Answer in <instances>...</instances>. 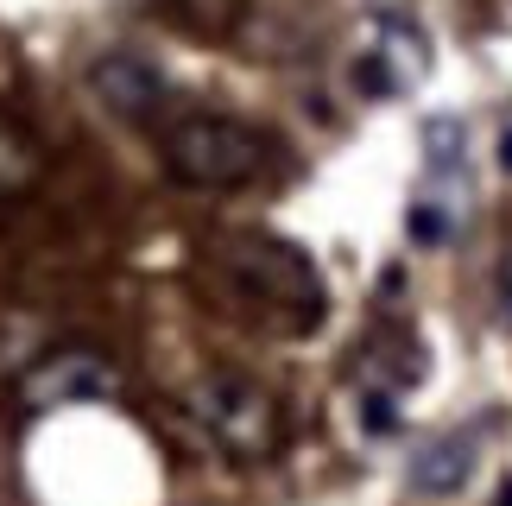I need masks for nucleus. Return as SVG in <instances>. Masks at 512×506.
Here are the masks:
<instances>
[{
  "label": "nucleus",
  "instance_id": "nucleus-3",
  "mask_svg": "<svg viewBox=\"0 0 512 506\" xmlns=\"http://www.w3.org/2000/svg\"><path fill=\"white\" fill-rule=\"evenodd\" d=\"M190 418L234 462H266L285 443V412L253 374H203L190 393Z\"/></svg>",
  "mask_w": 512,
  "mask_h": 506
},
{
  "label": "nucleus",
  "instance_id": "nucleus-5",
  "mask_svg": "<svg viewBox=\"0 0 512 506\" xmlns=\"http://www.w3.org/2000/svg\"><path fill=\"white\" fill-rule=\"evenodd\" d=\"M430 70V38L411 26V19H373V38L367 51L354 57V83L367 95H405L411 83H424Z\"/></svg>",
  "mask_w": 512,
  "mask_h": 506
},
{
  "label": "nucleus",
  "instance_id": "nucleus-8",
  "mask_svg": "<svg viewBox=\"0 0 512 506\" xmlns=\"http://www.w3.org/2000/svg\"><path fill=\"white\" fill-rule=\"evenodd\" d=\"M38 178H45V146L19 121L0 114V197H19V190H32Z\"/></svg>",
  "mask_w": 512,
  "mask_h": 506
},
{
  "label": "nucleus",
  "instance_id": "nucleus-4",
  "mask_svg": "<svg viewBox=\"0 0 512 506\" xmlns=\"http://www.w3.org/2000/svg\"><path fill=\"white\" fill-rule=\"evenodd\" d=\"M19 393H26V405H38V412H57V405H95V399L121 393V374H114L102 355H89V348H51L38 367H26Z\"/></svg>",
  "mask_w": 512,
  "mask_h": 506
},
{
  "label": "nucleus",
  "instance_id": "nucleus-1",
  "mask_svg": "<svg viewBox=\"0 0 512 506\" xmlns=\"http://www.w3.org/2000/svg\"><path fill=\"white\" fill-rule=\"evenodd\" d=\"M222 272H228V285L241 291V298L260 310V317L279 323V329H310V323H323L329 291H323V272L310 266L304 247L272 241V235H241V241L222 247Z\"/></svg>",
  "mask_w": 512,
  "mask_h": 506
},
{
  "label": "nucleus",
  "instance_id": "nucleus-9",
  "mask_svg": "<svg viewBox=\"0 0 512 506\" xmlns=\"http://www.w3.org/2000/svg\"><path fill=\"white\" fill-rule=\"evenodd\" d=\"M361 431H373V437L399 431V399H392V386H373V393H361Z\"/></svg>",
  "mask_w": 512,
  "mask_h": 506
},
{
  "label": "nucleus",
  "instance_id": "nucleus-7",
  "mask_svg": "<svg viewBox=\"0 0 512 506\" xmlns=\"http://www.w3.org/2000/svg\"><path fill=\"white\" fill-rule=\"evenodd\" d=\"M475 462H481V443L468 431H449V437H437V443L418 450V462H411V488L418 494H462L468 475H475Z\"/></svg>",
  "mask_w": 512,
  "mask_h": 506
},
{
  "label": "nucleus",
  "instance_id": "nucleus-2",
  "mask_svg": "<svg viewBox=\"0 0 512 506\" xmlns=\"http://www.w3.org/2000/svg\"><path fill=\"white\" fill-rule=\"evenodd\" d=\"M272 140L234 114H177L165 127V171L190 190H241L266 178Z\"/></svg>",
  "mask_w": 512,
  "mask_h": 506
},
{
  "label": "nucleus",
  "instance_id": "nucleus-12",
  "mask_svg": "<svg viewBox=\"0 0 512 506\" xmlns=\"http://www.w3.org/2000/svg\"><path fill=\"white\" fill-rule=\"evenodd\" d=\"M500 506H512V481H506V494H500Z\"/></svg>",
  "mask_w": 512,
  "mask_h": 506
},
{
  "label": "nucleus",
  "instance_id": "nucleus-11",
  "mask_svg": "<svg viewBox=\"0 0 512 506\" xmlns=\"http://www.w3.org/2000/svg\"><path fill=\"white\" fill-rule=\"evenodd\" d=\"M500 171H512V127H500Z\"/></svg>",
  "mask_w": 512,
  "mask_h": 506
},
{
  "label": "nucleus",
  "instance_id": "nucleus-10",
  "mask_svg": "<svg viewBox=\"0 0 512 506\" xmlns=\"http://www.w3.org/2000/svg\"><path fill=\"white\" fill-rule=\"evenodd\" d=\"M500 298H506V310H512V253L500 260Z\"/></svg>",
  "mask_w": 512,
  "mask_h": 506
},
{
  "label": "nucleus",
  "instance_id": "nucleus-6",
  "mask_svg": "<svg viewBox=\"0 0 512 506\" xmlns=\"http://www.w3.org/2000/svg\"><path fill=\"white\" fill-rule=\"evenodd\" d=\"M89 89H95V102H102L108 114H121V121H159V114L171 108L165 76L152 70L146 57H133V51H102L95 57Z\"/></svg>",
  "mask_w": 512,
  "mask_h": 506
}]
</instances>
